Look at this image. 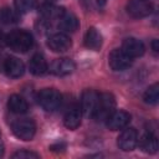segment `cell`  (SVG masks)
<instances>
[{"mask_svg":"<svg viewBox=\"0 0 159 159\" xmlns=\"http://www.w3.org/2000/svg\"><path fill=\"white\" fill-rule=\"evenodd\" d=\"M6 45L15 52L25 53L34 46V37L25 30H14L5 36Z\"/></svg>","mask_w":159,"mask_h":159,"instance_id":"cell-1","label":"cell"},{"mask_svg":"<svg viewBox=\"0 0 159 159\" xmlns=\"http://www.w3.org/2000/svg\"><path fill=\"white\" fill-rule=\"evenodd\" d=\"M37 102L46 112H55L62 103V94L55 88H43L37 94Z\"/></svg>","mask_w":159,"mask_h":159,"instance_id":"cell-2","label":"cell"},{"mask_svg":"<svg viewBox=\"0 0 159 159\" xmlns=\"http://www.w3.org/2000/svg\"><path fill=\"white\" fill-rule=\"evenodd\" d=\"M116 109V98L112 93H101L98 98V106L93 114V118L97 120H107V118Z\"/></svg>","mask_w":159,"mask_h":159,"instance_id":"cell-3","label":"cell"},{"mask_svg":"<svg viewBox=\"0 0 159 159\" xmlns=\"http://www.w3.org/2000/svg\"><path fill=\"white\" fill-rule=\"evenodd\" d=\"M12 133L21 140H31L36 133V124L32 119L24 118L12 123Z\"/></svg>","mask_w":159,"mask_h":159,"instance_id":"cell-4","label":"cell"},{"mask_svg":"<svg viewBox=\"0 0 159 159\" xmlns=\"http://www.w3.org/2000/svg\"><path fill=\"white\" fill-rule=\"evenodd\" d=\"M133 63V58L128 56L122 48H114L108 56V65L113 71L128 70Z\"/></svg>","mask_w":159,"mask_h":159,"instance_id":"cell-5","label":"cell"},{"mask_svg":"<svg viewBox=\"0 0 159 159\" xmlns=\"http://www.w3.org/2000/svg\"><path fill=\"white\" fill-rule=\"evenodd\" d=\"M99 93L94 89H84L81 96V111L84 116L93 118V114L98 106Z\"/></svg>","mask_w":159,"mask_h":159,"instance_id":"cell-6","label":"cell"},{"mask_svg":"<svg viewBox=\"0 0 159 159\" xmlns=\"http://www.w3.org/2000/svg\"><path fill=\"white\" fill-rule=\"evenodd\" d=\"M125 9L129 16L134 19H142L152 14L153 5L148 0H129Z\"/></svg>","mask_w":159,"mask_h":159,"instance_id":"cell-7","label":"cell"},{"mask_svg":"<svg viewBox=\"0 0 159 159\" xmlns=\"http://www.w3.org/2000/svg\"><path fill=\"white\" fill-rule=\"evenodd\" d=\"M138 144V132L135 128H125L119 134L117 139V145L123 152H130L133 150Z\"/></svg>","mask_w":159,"mask_h":159,"instance_id":"cell-8","label":"cell"},{"mask_svg":"<svg viewBox=\"0 0 159 159\" xmlns=\"http://www.w3.org/2000/svg\"><path fill=\"white\" fill-rule=\"evenodd\" d=\"M47 46L53 52H66V51H68L71 48L72 41L66 34L57 32V34H53V35H51L48 37Z\"/></svg>","mask_w":159,"mask_h":159,"instance_id":"cell-9","label":"cell"},{"mask_svg":"<svg viewBox=\"0 0 159 159\" xmlns=\"http://www.w3.org/2000/svg\"><path fill=\"white\" fill-rule=\"evenodd\" d=\"M130 122V114L123 109L119 111H114L106 120L107 127L111 130H119L125 128Z\"/></svg>","mask_w":159,"mask_h":159,"instance_id":"cell-10","label":"cell"},{"mask_svg":"<svg viewBox=\"0 0 159 159\" xmlns=\"http://www.w3.org/2000/svg\"><path fill=\"white\" fill-rule=\"evenodd\" d=\"M76 68L75 62L71 58L62 57L55 60L50 66V72L55 76H67L71 75Z\"/></svg>","mask_w":159,"mask_h":159,"instance_id":"cell-11","label":"cell"},{"mask_svg":"<svg viewBox=\"0 0 159 159\" xmlns=\"http://www.w3.org/2000/svg\"><path fill=\"white\" fill-rule=\"evenodd\" d=\"M65 12V9L61 6H56L51 2L43 4L40 10L39 14L41 16V20L47 22V24H52L53 21H58V19L62 16V14Z\"/></svg>","mask_w":159,"mask_h":159,"instance_id":"cell-12","label":"cell"},{"mask_svg":"<svg viewBox=\"0 0 159 159\" xmlns=\"http://www.w3.org/2000/svg\"><path fill=\"white\" fill-rule=\"evenodd\" d=\"M128 56H130L132 58L134 57H140L144 55L145 52V46L144 43L135 39V37H127L123 40L122 42V47H120Z\"/></svg>","mask_w":159,"mask_h":159,"instance_id":"cell-13","label":"cell"},{"mask_svg":"<svg viewBox=\"0 0 159 159\" xmlns=\"http://www.w3.org/2000/svg\"><path fill=\"white\" fill-rule=\"evenodd\" d=\"M4 71L9 77L19 78L25 73V65L20 58L10 56L4 61Z\"/></svg>","mask_w":159,"mask_h":159,"instance_id":"cell-14","label":"cell"},{"mask_svg":"<svg viewBox=\"0 0 159 159\" xmlns=\"http://www.w3.org/2000/svg\"><path fill=\"white\" fill-rule=\"evenodd\" d=\"M57 26L63 32H75L78 29L80 22H78V19H77V16L75 14L68 12V11L65 10L62 16L57 21Z\"/></svg>","mask_w":159,"mask_h":159,"instance_id":"cell-15","label":"cell"},{"mask_svg":"<svg viewBox=\"0 0 159 159\" xmlns=\"http://www.w3.org/2000/svg\"><path fill=\"white\" fill-rule=\"evenodd\" d=\"M102 43H103V37L101 32L93 26L89 27L84 35V46L89 50L98 51L102 47Z\"/></svg>","mask_w":159,"mask_h":159,"instance_id":"cell-16","label":"cell"},{"mask_svg":"<svg viewBox=\"0 0 159 159\" xmlns=\"http://www.w3.org/2000/svg\"><path fill=\"white\" fill-rule=\"evenodd\" d=\"M81 120H82V111L80 107H73L70 111H67V113L63 117V124L66 128L73 130L77 129L81 125Z\"/></svg>","mask_w":159,"mask_h":159,"instance_id":"cell-17","label":"cell"},{"mask_svg":"<svg viewBox=\"0 0 159 159\" xmlns=\"http://www.w3.org/2000/svg\"><path fill=\"white\" fill-rule=\"evenodd\" d=\"M7 107H9L10 112H12L15 114H24L29 109V104H27L26 99L24 97H21L20 94H11L7 101Z\"/></svg>","mask_w":159,"mask_h":159,"instance_id":"cell-18","label":"cell"},{"mask_svg":"<svg viewBox=\"0 0 159 159\" xmlns=\"http://www.w3.org/2000/svg\"><path fill=\"white\" fill-rule=\"evenodd\" d=\"M47 62L45 60V57L40 53H35L30 62H29V70L32 75L35 76H42L46 71H47Z\"/></svg>","mask_w":159,"mask_h":159,"instance_id":"cell-19","label":"cell"},{"mask_svg":"<svg viewBox=\"0 0 159 159\" xmlns=\"http://www.w3.org/2000/svg\"><path fill=\"white\" fill-rule=\"evenodd\" d=\"M138 144L142 148V150L148 154H154L158 152V139L150 132L142 135V138L138 139Z\"/></svg>","mask_w":159,"mask_h":159,"instance_id":"cell-20","label":"cell"},{"mask_svg":"<svg viewBox=\"0 0 159 159\" xmlns=\"http://www.w3.org/2000/svg\"><path fill=\"white\" fill-rule=\"evenodd\" d=\"M20 21L19 12L10 9V7H1L0 9V22L4 25H12Z\"/></svg>","mask_w":159,"mask_h":159,"instance_id":"cell-21","label":"cell"},{"mask_svg":"<svg viewBox=\"0 0 159 159\" xmlns=\"http://www.w3.org/2000/svg\"><path fill=\"white\" fill-rule=\"evenodd\" d=\"M143 99L148 104H153V106L157 104L159 101V84L154 83V84L149 86L143 94Z\"/></svg>","mask_w":159,"mask_h":159,"instance_id":"cell-22","label":"cell"},{"mask_svg":"<svg viewBox=\"0 0 159 159\" xmlns=\"http://www.w3.org/2000/svg\"><path fill=\"white\" fill-rule=\"evenodd\" d=\"M14 4L19 14H27L37 6V0H14Z\"/></svg>","mask_w":159,"mask_h":159,"instance_id":"cell-23","label":"cell"},{"mask_svg":"<svg viewBox=\"0 0 159 159\" xmlns=\"http://www.w3.org/2000/svg\"><path fill=\"white\" fill-rule=\"evenodd\" d=\"M12 158L14 159H24V158H34V159H37L40 158V155L35 152H30V150H19L16 153L12 154Z\"/></svg>","mask_w":159,"mask_h":159,"instance_id":"cell-24","label":"cell"},{"mask_svg":"<svg viewBox=\"0 0 159 159\" xmlns=\"http://www.w3.org/2000/svg\"><path fill=\"white\" fill-rule=\"evenodd\" d=\"M65 148H66V145H65L63 143H61V144H55V145H51V147H50L51 150H61V149H65Z\"/></svg>","mask_w":159,"mask_h":159,"instance_id":"cell-25","label":"cell"},{"mask_svg":"<svg viewBox=\"0 0 159 159\" xmlns=\"http://www.w3.org/2000/svg\"><path fill=\"white\" fill-rule=\"evenodd\" d=\"M152 48H153V51L157 53L158 52V50H159V46H158V40H153L152 41Z\"/></svg>","mask_w":159,"mask_h":159,"instance_id":"cell-26","label":"cell"},{"mask_svg":"<svg viewBox=\"0 0 159 159\" xmlns=\"http://www.w3.org/2000/svg\"><path fill=\"white\" fill-rule=\"evenodd\" d=\"M106 2H107V0H97V4H98L99 6H104Z\"/></svg>","mask_w":159,"mask_h":159,"instance_id":"cell-27","label":"cell"},{"mask_svg":"<svg viewBox=\"0 0 159 159\" xmlns=\"http://www.w3.org/2000/svg\"><path fill=\"white\" fill-rule=\"evenodd\" d=\"M0 155H2V145H0Z\"/></svg>","mask_w":159,"mask_h":159,"instance_id":"cell-28","label":"cell"},{"mask_svg":"<svg viewBox=\"0 0 159 159\" xmlns=\"http://www.w3.org/2000/svg\"><path fill=\"white\" fill-rule=\"evenodd\" d=\"M47 2H53V1H57V0H46Z\"/></svg>","mask_w":159,"mask_h":159,"instance_id":"cell-29","label":"cell"}]
</instances>
